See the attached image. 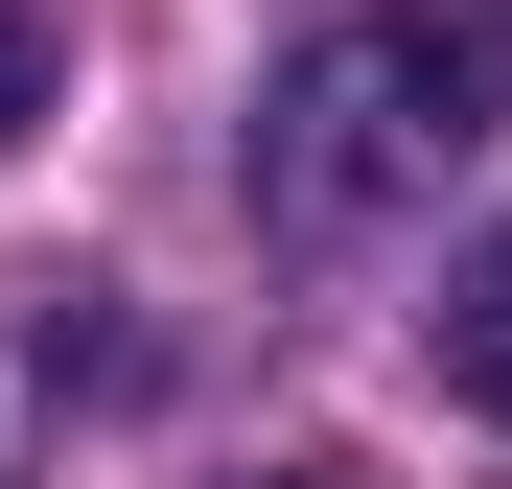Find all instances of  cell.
<instances>
[{"label":"cell","mask_w":512,"mask_h":489,"mask_svg":"<svg viewBox=\"0 0 512 489\" xmlns=\"http://www.w3.org/2000/svg\"><path fill=\"white\" fill-rule=\"evenodd\" d=\"M489 140H512V0H350L280 70V117H256V187L303 233H373V210H419Z\"/></svg>","instance_id":"obj_1"},{"label":"cell","mask_w":512,"mask_h":489,"mask_svg":"<svg viewBox=\"0 0 512 489\" xmlns=\"http://www.w3.org/2000/svg\"><path fill=\"white\" fill-rule=\"evenodd\" d=\"M443 373H466V420H512V233L443 257Z\"/></svg>","instance_id":"obj_2"},{"label":"cell","mask_w":512,"mask_h":489,"mask_svg":"<svg viewBox=\"0 0 512 489\" xmlns=\"http://www.w3.org/2000/svg\"><path fill=\"white\" fill-rule=\"evenodd\" d=\"M47 117V24H0V140H24Z\"/></svg>","instance_id":"obj_3"},{"label":"cell","mask_w":512,"mask_h":489,"mask_svg":"<svg viewBox=\"0 0 512 489\" xmlns=\"http://www.w3.org/2000/svg\"><path fill=\"white\" fill-rule=\"evenodd\" d=\"M256 489H350V466H256Z\"/></svg>","instance_id":"obj_4"}]
</instances>
